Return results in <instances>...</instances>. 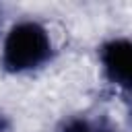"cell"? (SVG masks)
Wrapping results in <instances>:
<instances>
[{"instance_id":"obj_1","label":"cell","mask_w":132,"mask_h":132,"mask_svg":"<svg viewBox=\"0 0 132 132\" xmlns=\"http://www.w3.org/2000/svg\"><path fill=\"white\" fill-rule=\"evenodd\" d=\"M50 56L52 41L47 31L33 21H23L14 25L6 35L2 50V66L10 72H25L45 64Z\"/></svg>"},{"instance_id":"obj_2","label":"cell","mask_w":132,"mask_h":132,"mask_svg":"<svg viewBox=\"0 0 132 132\" xmlns=\"http://www.w3.org/2000/svg\"><path fill=\"white\" fill-rule=\"evenodd\" d=\"M101 64L107 78L132 89V39H113L101 47Z\"/></svg>"},{"instance_id":"obj_3","label":"cell","mask_w":132,"mask_h":132,"mask_svg":"<svg viewBox=\"0 0 132 132\" xmlns=\"http://www.w3.org/2000/svg\"><path fill=\"white\" fill-rule=\"evenodd\" d=\"M62 132H113V130L103 128V126H95V124H91L89 120H82V118H72L64 124Z\"/></svg>"},{"instance_id":"obj_4","label":"cell","mask_w":132,"mask_h":132,"mask_svg":"<svg viewBox=\"0 0 132 132\" xmlns=\"http://www.w3.org/2000/svg\"><path fill=\"white\" fill-rule=\"evenodd\" d=\"M4 128H6V120L0 116V132H4Z\"/></svg>"}]
</instances>
